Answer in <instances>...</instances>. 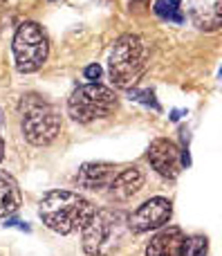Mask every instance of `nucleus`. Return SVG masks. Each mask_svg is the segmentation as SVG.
Listing matches in <instances>:
<instances>
[{
    "label": "nucleus",
    "instance_id": "6",
    "mask_svg": "<svg viewBox=\"0 0 222 256\" xmlns=\"http://www.w3.org/2000/svg\"><path fill=\"white\" fill-rule=\"evenodd\" d=\"M11 52L16 70L20 74H31V72L40 70L49 54V40L45 30L34 20L20 22L11 40Z\"/></svg>",
    "mask_w": 222,
    "mask_h": 256
},
{
    "label": "nucleus",
    "instance_id": "3",
    "mask_svg": "<svg viewBox=\"0 0 222 256\" xmlns=\"http://www.w3.org/2000/svg\"><path fill=\"white\" fill-rule=\"evenodd\" d=\"M128 230V216L115 209H99L88 220V225L81 230L83 250L90 256H106L121 243V236Z\"/></svg>",
    "mask_w": 222,
    "mask_h": 256
},
{
    "label": "nucleus",
    "instance_id": "18",
    "mask_svg": "<svg viewBox=\"0 0 222 256\" xmlns=\"http://www.w3.org/2000/svg\"><path fill=\"white\" fill-rule=\"evenodd\" d=\"M2 225L4 227H18V230H22V232H29V225H22L20 220H13V218H4Z\"/></svg>",
    "mask_w": 222,
    "mask_h": 256
},
{
    "label": "nucleus",
    "instance_id": "14",
    "mask_svg": "<svg viewBox=\"0 0 222 256\" xmlns=\"http://www.w3.org/2000/svg\"><path fill=\"white\" fill-rule=\"evenodd\" d=\"M153 12L164 22H175V25H182L184 18H187L182 12V2L180 0H155Z\"/></svg>",
    "mask_w": 222,
    "mask_h": 256
},
{
    "label": "nucleus",
    "instance_id": "17",
    "mask_svg": "<svg viewBox=\"0 0 222 256\" xmlns=\"http://www.w3.org/2000/svg\"><path fill=\"white\" fill-rule=\"evenodd\" d=\"M83 76L90 81V84H99V79L103 76V68L99 66V63H90V66L83 70Z\"/></svg>",
    "mask_w": 222,
    "mask_h": 256
},
{
    "label": "nucleus",
    "instance_id": "5",
    "mask_svg": "<svg viewBox=\"0 0 222 256\" xmlns=\"http://www.w3.org/2000/svg\"><path fill=\"white\" fill-rule=\"evenodd\" d=\"M119 102L110 88L101 84H85L74 88L67 99V115L79 124H90L94 120H106L117 110Z\"/></svg>",
    "mask_w": 222,
    "mask_h": 256
},
{
    "label": "nucleus",
    "instance_id": "16",
    "mask_svg": "<svg viewBox=\"0 0 222 256\" xmlns=\"http://www.w3.org/2000/svg\"><path fill=\"white\" fill-rule=\"evenodd\" d=\"M128 99H130V102L144 104V106L153 108V110H157V112L162 110V106H160V102H157L155 92H153V90H148V88H133V90H128Z\"/></svg>",
    "mask_w": 222,
    "mask_h": 256
},
{
    "label": "nucleus",
    "instance_id": "7",
    "mask_svg": "<svg viewBox=\"0 0 222 256\" xmlns=\"http://www.w3.org/2000/svg\"><path fill=\"white\" fill-rule=\"evenodd\" d=\"M171 216H173V204L169 198H151L128 216V230L133 234L160 230L171 220Z\"/></svg>",
    "mask_w": 222,
    "mask_h": 256
},
{
    "label": "nucleus",
    "instance_id": "13",
    "mask_svg": "<svg viewBox=\"0 0 222 256\" xmlns=\"http://www.w3.org/2000/svg\"><path fill=\"white\" fill-rule=\"evenodd\" d=\"M191 18L200 30H218L220 0H191Z\"/></svg>",
    "mask_w": 222,
    "mask_h": 256
},
{
    "label": "nucleus",
    "instance_id": "2",
    "mask_svg": "<svg viewBox=\"0 0 222 256\" xmlns=\"http://www.w3.org/2000/svg\"><path fill=\"white\" fill-rule=\"evenodd\" d=\"M148 50L142 36L137 34H124L112 43L110 54H108V72L117 88L130 90L146 70Z\"/></svg>",
    "mask_w": 222,
    "mask_h": 256
},
{
    "label": "nucleus",
    "instance_id": "4",
    "mask_svg": "<svg viewBox=\"0 0 222 256\" xmlns=\"http://www.w3.org/2000/svg\"><path fill=\"white\" fill-rule=\"evenodd\" d=\"M20 128L22 137L34 146H47L61 132V115L49 102L40 99L38 94L22 97L20 106Z\"/></svg>",
    "mask_w": 222,
    "mask_h": 256
},
{
    "label": "nucleus",
    "instance_id": "10",
    "mask_svg": "<svg viewBox=\"0 0 222 256\" xmlns=\"http://www.w3.org/2000/svg\"><path fill=\"white\" fill-rule=\"evenodd\" d=\"M184 240V232L175 225L162 227L146 245V256H180V248Z\"/></svg>",
    "mask_w": 222,
    "mask_h": 256
},
{
    "label": "nucleus",
    "instance_id": "19",
    "mask_svg": "<svg viewBox=\"0 0 222 256\" xmlns=\"http://www.w3.org/2000/svg\"><path fill=\"white\" fill-rule=\"evenodd\" d=\"M0 122H2V112H0ZM2 158H4V140L0 135V162H2Z\"/></svg>",
    "mask_w": 222,
    "mask_h": 256
},
{
    "label": "nucleus",
    "instance_id": "20",
    "mask_svg": "<svg viewBox=\"0 0 222 256\" xmlns=\"http://www.w3.org/2000/svg\"><path fill=\"white\" fill-rule=\"evenodd\" d=\"M130 4H148V0H130Z\"/></svg>",
    "mask_w": 222,
    "mask_h": 256
},
{
    "label": "nucleus",
    "instance_id": "21",
    "mask_svg": "<svg viewBox=\"0 0 222 256\" xmlns=\"http://www.w3.org/2000/svg\"><path fill=\"white\" fill-rule=\"evenodd\" d=\"M52 2H58V0H52Z\"/></svg>",
    "mask_w": 222,
    "mask_h": 256
},
{
    "label": "nucleus",
    "instance_id": "8",
    "mask_svg": "<svg viewBox=\"0 0 222 256\" xmlns=\"http://www.w3.org/2000/svg\"><path fill=\"white\" fill-rule=\"evenodd\" d=\"M148 162L166 180H175L182 171V148L166 137H157L148 146Z\"/></svg>",
    "mask_w": 222,
    "mask_h": 256
},
{
    "label": "nucleus",
    "instance_id": "11",
    "mask_svg": "<svg viewBox=\"0 0 222 256\" xmlns=\"http://www.w3.org/2000/svg\"><path fill=\"white\" fill-rule=\"evenodd\" d=\"M142 186H144V173L139 171L137 166H128V168L117 173L115 180L110 182V194L115 200L124 202V200L133 198Z\"/></svg>",
    "mask_w": 222,
    "mask_h": 256
},
{
    "label": "nucleus",
    "instance_id": "12",
    "mask_svg": "<svg viewBox=\"0 0 222 256\" xmlns=\"http://www.w3.org/2000/svg\"><path fill=\"white\" fill-rule=\"evenodd\" d=\"M20 207V186L7 171H0V218H9Z\"/></svg>",
    "mask_w": 222,
    "mask_h": 256
},
{
    "label": "nucleus",
    "instance_id": "1",
    "mask_svg": "<svg viewBox=\"0 0 222 256\" xmlns=\"http://www.w3.org/2000/svg\"><path fill=\"white\" fill-rule=\"evenodd\" d=\"M94 212L97 209L88 198L67 189L47 191L38 204V216L43 225L56 234H72L76 230H83Z\"/></svg>",
    "mask_w": 222,
    "mask_h": 256
},
{
    "label": "nucleus",
    "instance_id": "15",
    "mask_svg": "<svg viewBox=\"0 0 222 256\" xmlns=\"http://www.w3.org/2000/svg\"><path fill=\"white\" fill-rule=\"evenodd\" d=\"M207 252H209L207 236H184L180 256H207Z\"/></svg>",
    "mask_w": 222,
    "mask_h": 256
},
{
    "label": "nucleus",
    "instance_id": "9",
    "mask_svg": "<svg viewBox=\"0 0 222 256\" xmlns=\"http://www.w3.org/2000/svg\"><path fill=\"white\" fill-rule=\"evenodd\" d=\"M117 176V166L110 162H85L81 164V168L76 171L74 182L83 189L99 191L103 186H110V182Z\"/></svg>",
    "mask_w": 222,
    "mask_h": 256
}]
</instances>
